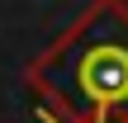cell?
Masks as SVG:
<instances>
[{
	"label": "cell",
	"instance_id": "1",
	"mask_svg": "<svg viewBox=\"0 0 128 123\" xmlns=\"http://www.w3.org/2000/svg\"><path fill=\"white\" fill-rule=\"evenodd\" d=\"M28 90L48 123H128V9L86 5L33 62Z\"/></svg>",
	"mask_w": 128,
	"mask_h": 123
},
{
	"label": "cell",
	"instance_id": "2",
	"mask_svg": "<svg viewBox=\"0 0 128 123\" xmlns=\"http://www.w3.org/2000/svg\"><path fill=\"white\" fill-rule=\"evenodd\" d=\"M124 9H128V0H124Z\"/></svg>",
	"mask_w": 128,
	"mask_h": 123
}]
</instances>
